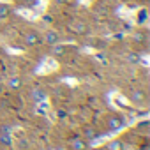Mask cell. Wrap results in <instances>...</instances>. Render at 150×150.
<instances>
[{
	"instance_id": "obj_6",
	"label": "cell",
	"mask_w": 150,
	"mask_h": 150,
	"mask_svg": "<svg viewBox=\"0 0 150 150\" xmlns=\"http://www.w3.org/2000/svg\"><path fill=\"white\" fill-rule=\"evenodd\" d=\"M9 13H11V7H9V6H6V4L0 6V20H2V18H7Z\"/></svg>"
},
{
	"instance_id": "obj_9",
	"label": "cell",
	"mask_w": 150,
	"mask_h": 150,
	"mask_svg": "<svg viewBox=\"0 0 150 150\" xmlns=\"http://www.w3.org/2000/svg\"><path fill=\"white\" fill-rule=\"evenodd\" d=\"M143 99H145L143 92H134V94H132V101H134V103H143Z\"/></svg>"
},
{
	"instance_id": "obj_4",
	"label": "cell",
	"mask_w": 150,
	"mask_h": 150,
	"mask_svg": "<svg viewBox=\"0 0 150 150\" xmlns=\"http://www.w3.org/2000/svg\"><path fill=\"white\" fill-rule=\"evenodd\" d=\"M106 150H124V145H122L120 139H115V141L108 143V148Z\"/></svg>"
},
{
	"instance_id": "obj_10",
	"label": "cell",
	"mask_w": 150,
	"mask_h": 150,
	"mask_svg": "<svg viewBox=\"0 0 150 150\" xmlns=\"http://www.w3.org/2000/svg\"><path fill=\"white\" fill-rule=\"evenodd\" d=\"M55 55H62L64 53V46H60V44H53V50H51Z\"/></svg>"
},
{
	"instance_id": "obj_17",
	"label": "cell",
	"mask_w": 150,
	"mask_h": 150,
	"mask_svg": "<svg viewBox=\"0 0 150 150\" xmlns=\"http://www.w3.org/2000/svg\"><path fill=\"white\" fill-rule=\"evenodd\" d=\"M129 58H131V60H132V62H138V57H136V55H131V57H129Z\"/></svg>"
},
{
	"instance_id": "obj_5",
	"label": "cell",
	"mask_w": 150,
	"mask_h": 150,
	"mask_svg": "<svg viewBox=\"0 0 150 150\" xmlns=\"http://www.w3.org/2000/svg\"><path fill=\"white\" fill-rule=\"evenodd\" d=\"M71 146H72V150H85V148H87V143L81 141V139H74Z\"/></svg>"
},
{
	"instance_id": "obj_18",
	"label": "cell",
	"mask_w": 150,
	"mask_h": 150,
	"mask_svg": "<svg viewBox=\"0 0 150 150\" xmlns=\"http://www.w3.org/2000/svg\"><path fill=\"white\" fill-rule=\"evenodd\" d=\"M57 4H65V0H55Z\"/></svg>"
},
{
	"instance_id": "obj_7",
	"label": "cell",
	"mask_w": 150,
	"mask_h": 150,
	"mask_svg": "<svg viewBox=\"0 0 150 150\" xmlns=\"http://www.w3.org/2000/svg\"><path fill=\"white\" fill-rule=\"evenodd\" d=\"M21 87V81H20V78H11L9 80V88H13V90H18Z\"/></svg>"
},
{
	"instance_id": "obj_12",
	"label": "cell",
	"mask_w": 150,
	"mask_h": 150,
	"mask_svg": "<svg viewBox=\"0 0 150 150\" xmlns=\"http://www.w3.org/2000/svg\"><path fill=\"white\" fill-rule=\"evenodd\" d=\"M74 28H76V32H80V34H85V32H87V27H85L83 23H78Z\"/></svg>"
},
{
	"instance_id": "obj_14",
	"label": "cell",
	"mask_w": 150,
	"mask_h": 150,
	"mask_svg": "<svg viewBox=\"0 0 150 150\" xmlns=\"http://www.w3.org/2000/svg\"><path fill=\"white\" fill-rule=\"evenodd\" d=\"M145 20H146V11H141L139 13V23H145Z\"/></svg>"
},
{
	"instance_id": "obj_2",
	"label": "cell",
	"mask_w": 150,
	"mask_h": 150,
	"mask_svg": "<svg viewBox=\"0 0 150 150\" xmlns=\"http://www.w3.org/2000/svg\"><path fill=\"white\" fill-rule=\"evenodd\" d=\"M44 41H46L50 46H53V44H57V42H58V34H57V32H53V30H48V32H46V35H44Z\"/></svg>"
},
{
	"instance_id": "obj_13",
	"label": "cell",
	"mask_w": 150,
	"mask_h": 150,
	"mask_svg": "<svg viewBox=\"0 0 150 150\" xmlns=\"http://www.w3.org/2000/svg\"><path fill=\"white\" fill-rule=\"evenodd\" d=\"M44 97H46V96H44L42 92H34V99H35V101H44Z\"/></svg>"
},
{
	"instance_id": "obj_1",
	"label": "cell",
	"mask_w": 150,
	"mask_h": 150,
	"mask_svg": "<svg viewBox=\"0 0 150 150\" xmlns=\"http://www.w3.org/2000/svg\"><path fill=\"white\" fill-rule=\"evenodd\" d=\"M39 42H41L39 34H35V32H28V34H25V44H28V46H35V44H39Z\"/></svg>"
},
{
	"instance_id": "obj_8",
	"label": "cell",
	"mask_w": 150,
	"mask_h": 150,
	"mask_svg": "<svg viewBox=\"0 0 150 150\" xmlns=\"http://www.w3.org/2000/svg\"><path fill=\"white\" fill-rule=\"evenodd\" d=\"M0 143L6 145V146H9L11 145V136L7 132H2V134H0Z\"/></svg>"
},
{
	"instance_id": "obj_15",
	"label": "cell",
	"mask_w": 150,
	"mask_h": 150,
	"mask_svg": "<svg viewBox=\"0 0 150 150\" xmlns=\"http://www.w3.org/2000/svg\"><path fill=\"white\" fill-rule=\"evenodd\" d=\"M138 42H143V34H136V37H134Z\"/></svg>"
},
{
	"instance_id": "obj_16",
	"label": "cell",
	"mask_w": 150,
	"mask_h": 150,
	"mask_svg": "<svg viewBox=\"0 0 150 150\" xmlns=\"http://www.w3.org/2000/svg\"><path fill=\"white\" fill-rule=\"evenodd\" d=\"M2 132H11V129H9L7 125H4V127H2Z\"/></svg>"
},
{
	"instance_id": "obj_3",
	"label": "cell",
	"mask_w": 150,
	"mask_h": 150,
	"mask_svg": "<svg viewBox=\"0 0 150 150\" xmlns=\"http://www.w3.org/2000/svg\"><path fill=\"white\" fill-rule=\"evenodd\" d=\"M124 125V122L120 120V118H117V117H111L110 120H108V129H111V131H117V129H120Z\"/></svg>"
},
{
	"instance_id": "obj_11",
	"label": "cell",
	"mask_w": 150,
	"mask_h": 150,
	"mask_svg": "<svg viewBox=\"0 0 150 150\" xmlns=\"http://www.w3.org/2000/svg\"><path fill=\"white\" fill-rule=\"evenodd\" d=\"M85 136H87V138H90V139H94V138H97V134H96V131H92V129H85Z\"/></svg>"
}]
</instances>
